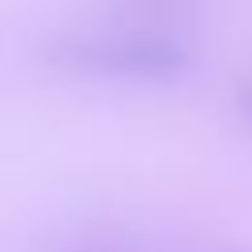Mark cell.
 <instances>
[{
	"label": "cell",
	"instance_id": "cell-1",
	"mask_svg": "<svg viewBox=\"0 0 252 252\" xmlns=\"http://www.w3.org/2000/svg\"><path fill=\"white\" fill-rule=\"evenodd\" d=\"M51 71L102 83H177L197 59V35L110 8L94 24L63 28L43 39Z\"/></svg>",
	"mask_w": 252,
	"mask_h": 252
},
{
	"label": "cell",
	"instance_id": "cell-2",
	"mask_svg": "<svg viewBox=\"0 0 252 252\" xmlns=\"http://www.w3.org/2000/svg\"><path fill=\"white\" fill-rule=\"evenodd\" d=\"M236 110H240V118L252 126V75L236 87Z\"/></svg>",
	"mask_w": 252,
	"mask_h": 252
}]
</instances>
